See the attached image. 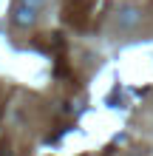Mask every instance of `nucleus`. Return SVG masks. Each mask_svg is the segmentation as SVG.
Wrapping results in <instances>:
<instances>
[{
	"label": "nucleus",
	"mask_w": 153,
	"mask_h": 156,
	"mask_svg": "<svg viewBox=\"0 0 153 156\" xmlns=\"http://www.w3.org/2000/svg\"><path fill=\"white\" fill-rule=\"evenodd\" d=\"M46 9V0H14L12 14H9V23L14 29H34Z\"/></svg>",
	"instance_id": "obj_1"
},
{
	"label": "nucleus",
	"mask_w": 153,
	"mask_h": 156,
	"mask_svg": "<svg viewBox=\"0 0 153 156\" xmlns=\"http://www.w3.org/2000/svg\"><path fill=\"white\" fill-rule=\"evenodd\" d=\"M142 6L136 3H122L113 12V31H136L142 26Z\"/></svg>",
	"instance_id": "obj_2"
},
{
	"label": "nucleus",
	"mask_w": 153,
	"mask_h": 156,
	"mask_svg": "<svg viewBox=\"0 0 153 156\" xmlns=\"http://www.w3.org/2000/svg\"><path fill=\"white\" fill-rule=\"evenodd\" d=\"M91 12H94V0H65V6H62V14L74 29H82Z\"/></svg>",
	"instance_id": "obj_3"
}]
</instances>
